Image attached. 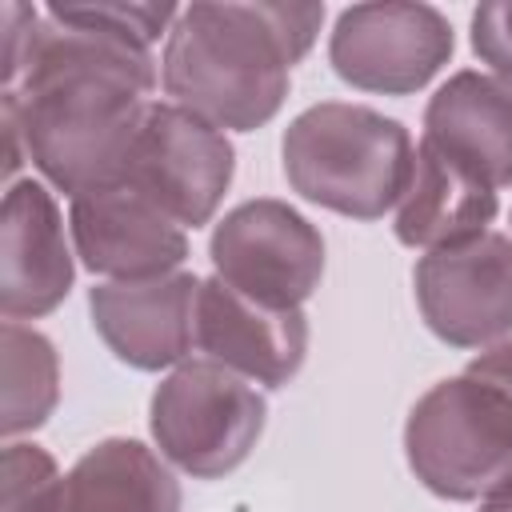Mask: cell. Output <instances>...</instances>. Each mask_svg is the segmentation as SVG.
I'll return each instance as SVG.
<instances>
[{
  "instance_id": "15",
  "label": "cell",
  "mask_w": 512,
  "mask_h": 512,
  "mask_svg": "<svg viewBox=\"0 0 512 512\" xmlns=\"http://www.w3.org/2000/svg\"><path fill=\"white\" fill-rule=\"evenodd\" d=\"M496 188L484 184L476 172H468L460 160H452L444 148L420 136L408 192L396 208V240L408 248H448L460 240H472L488 232L496 220Z\"/></svg>"
},
{
  "instance_id": "7",
  "label": "cell",
  "mask_w": 512,
  "mask_h": 512,
  "mask_svg": "<svg viewBox=\"0 0 512 512\" xmlns=\"http://www.w3.org/2000/svg\"><path fill=\"white\" fill-rule=\"evenodd\" d=\"M452 48L456 36L440 8L420 0H380L352 4L336 16L328 60L332 72L360 92L408 96L448 64Z\"/></svg>"
},
{
  "instance_id": "21",
  "label": "cell",
  "mask_w": 512,
  "mask_h": 512,
  "mask_svg": "<svg viewBox=\"0 0 512 512\" xmlns=\"http://www.w3.org/2000/svg\"><path fill=\"white\" fill-rule=\"evenodd\" d=\"M480 512H512V472L488 496H480Z\"/></svg>"
},
{
  "instance_id": "4",
  "label": "cell",
  "mask_w": 512,
  "mask_h": 512,
  "mask_svg": "<svg viewBox=\"0 0 512 512\" xmlns=\"http://www.w3.org/2000/svg\"><path fill=\"white\" fill-rule=\"evenodd\" d=\"M284 176L308 204L352 220H380L412 180V136L400 120L348 100L304 108L284 128Z\"/></svg>"
},
{
  "instance_id": "14",
  "label": "cell",
  "mask_w": 512,
  "mask_h": 512,
  "mask_svg": "<svg viewBox=\"0 0 512 512\" xmlns=\"http://www.w3.org/2000/svg\"><path fill=\"white\" fill-rule=\"evenodd\" d=\"M424 140L484 184H512V88L484 72H452L424 108Z\"/></svg>"
},
{
  "instance_id": "2",
  "label": "cell",
  "mask_w": 512,
  "mask_h": 512,
  "mask_svg": "<svg viewBox=\"0 0 512 512\" xmlns=\"http://www.w3.org/2000/svg\"><path fill=\"white\" fill-rule=\"evenodd\" d=\"M320 24L324 4H188L164 44V92L220 132L264 128L284 108L292 68L312 52Z\"/></svg>"
},
{
  "instance_id": "12",
  "label": "cell",
  "mask_w": 512,
  "mask_h": 512,
  "mask_svg": "<svg viewBox=\"0 0 512 512\" xmlns=\"http://www.w3.org/2000/svg\"><path fill=\"white\" fill-rule=\"evenodd\" d=\"M196 352L252 384L284 388L308 356V320L300 308L260 304L212 276L196 300Z\"/></svg>"
},
{
  "instance_id": "6",
  "label": "cell",
  "mask_w": 512,
  "mask_h": 512,
  "mask_svg": "<svg viewBox=\"0 0 512 512\" xmlns=\"http://www.w3.org/2000/svg\"><path fill=\"white\" fill-rule=\"evenodd\" d=\"M208 256L224 284L272 308H300L324 276L320 228L276 196H256L224 212Z\"/></svg>"
},
{
  "instance_id": "3",
  "label": "cell",
  "mask_w": 512,
  "mask_h": 512,
  "mask_svg": "<svg viewBox=\"0 0 512 512\" xmlns=\"http://www.w3.org/2000/svg\"><path fill=\"white\" fill-rule=\"evenodd\" d=\"M404 456L440 500H480L512 472V336L412 404Z\"/></svg>"
},
{
  "instance_id": "17",
  "label": "cell",
  "mask_w": 512,
  "mask_h": 512,
  "mask_svg": "<svg viewBox=\"0 0 512 512\" xmlns=\"http://www.w3.org/2000/svg\"><path fill=\"white\" fill-rule=\"evenodd\" d=\"M4 412H0V428L8 440H16L20 432H36L56 400H60V360L56 348L44 332L20 324V320H4Z\"/></svg>"
},
{
  "instance_id": "10",
  "label": "cell",
  "mask_w": 512,
  "mask_h": 512,
  "mask_svg": "<svg viewBox=\"0 0 512 512\" xmlns=\"http://www.w3.org/2000/svg\"><path fill=\"white\" fill-rule=\"evenodd\" d=\"M68 232L80 264L112 280H148L180 272L188 260V228L128 180H112L72 196Z\"/></svg>"
},
{
  "instance_id": "9",
  "label": "cell",
  "mask_w": 512,
  "mask_h": 512,
  "mask_svg": "<svg viewBox=\"0 0 512 512\" xmlns=\"http://www.w3.org/2000/svg\"><path fill=\"white\" fill-rule=\"evenodd\" d=\"M416 304L448 348H492L512 336V236L480 232L432 248L412 272Z\"/></svg>"
},
{
  "instance_id": "8",
  "label": "cell",
  "mask_w": 512,
  "mask_h": 512,
  "mask_svg": "<svg viewBox=\"0 0 512 512\" xmlns=\"http://www.w3.org/2000/svg\"><path fill=\"white\" fill-rule=\"evenodd\" d=\"M232 172L236 152L228 132L172 100H152L120 180L156 200L180 228H200L216 216Z\"/></svg>"
},
{
  "instance_id": "1",
  "label": "cell",
  "mask_w": 512,
  "mask_h": 512,
  "mask_svg": "<svg viewBox=\"0 0 512 512\" xmlns=\"http://www.w3.org/2000/svg\"><path fill=\"white\" fill-rule=\"evenodd\" d=\"M176 16V4H48L0 104L52 188L80 196L124 176L156 92L152 44Z\"/></svg>"
},
{
  "instance_id": "18",
  "label": "cell",
  "mask_w": 512,
  "mask_h": 512,
  "mask_svg": "<svg viewBox=\"0 0 512 512\" xmlns=\"http://www.w3.org/2000/svg\"><path fill=\"white\" fill-rule=\"evenodd\" d=\"M4 512H64V476L40 444L8 440V448H4Z\"/></svg>"
},
{
  "instance_id": "5",
  "label": "cell",
  "mask_w": 512,
  "mask_h": 512,
  "mask_svg": "<svg viewBox=\"0 0 512 512\" xmlns=\"http://www.w3.org/2000/svg\"><path fill=\"white\" fill-rule=\"evenodd\" d=\"M268 404L252 380L212 360H184L168 372L148 408V428L168 464L196 480L240 468L264 436Z\"/></svg>"
},
{
  "instance_id": "20",
  "label": "cell",
  "mask_w": 512,
  "mask_h": 512,
  "mask_svg": "<svg viewBox=\"0 0 512 512\" xmlns=\"http://www.w3.org/2000/svg\"><path fill=\"white\" fill-rule=\"evenodd\" d=\"M36 24H40V12L36 8H28V4H4V68H0L4 88L16 80V68L24 60V52H28V40L36 32Z\"/></svg>"
},
{
  "instance_id": "16",
  "label": "cell",
  "mask_w": 512,
  "mask_h": 512,
  "mask_svg": "<svg viewBox=\"0 0 512 512\" xmlns=\"http://www.w3.org/2000/svg\"><path fill=\"white\" fill-rule=\"evenodd\" d=\"M180 480L140 440H100L64 476V512H180Z\"/></svg>"
},
{
  "instance_id": "13",
  "label": "cell",
  "mask_w": 512,
  "mask_h": 512,
  "mask_svg": "<svg viewBox=\"0 0 512 512\" xmlns=\"http://www.w3.org/2000/svg\"><path fill=\"white\" fill-rule=\"evenodd\" d=\"M76 264L64 220L40 180H16L0 212V312L4 320H36L64 304Z\"/></svg>"
},
{
  "instance_id": "11",
  "label": "cell",
  "mask_w": 512,
  "mask_h": 512,
  "mask_svg": "<svg viewBox=\"0 0 512 512\" xmlns=\"http://www.w3.org/2000/svg\"><path fill=\"white\" fill-rule=\"evenodd\" d=\"M200 276L164 272L148 280H108L88 292L96 336L116 360L140 372L184 364L196 348V300Z\"/></svg>"
},
{
  "instance_id": "19",
  "label": "cell",
  "mask_w": 512,
  "mask_h": 512,
  "mask_svg": "<svg viewBox=\"0 0 512 512\" xmlns=\"http://www.w3.org/2000/svg\"><path fill=\"white\" fill-rule=\"evenodd\" d=\"M472 52L512 88V0H488L472 12Z\"/></svg>"
}]
</instances>
